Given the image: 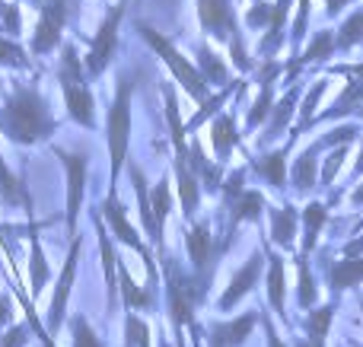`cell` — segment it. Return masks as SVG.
I'll use <instances>...</instances> for the list:
<instances>
[{
	"label": "cell",
	"mask_w": 363,
	"mask_h": 347,
	"mask_svg": "<svg viewBox=\"0 0 363 347\" xmlns=\"http://www.w3.org/2000/svg\"><path fill=\"white\" fill-rule=\"evenodd\" d=\"M360 106H363V83H360V80H345V83H341V93L335 96V99L328 102L325 108H319V115H315L313 127L338 125V121H345L347 115L357 112ZM313 127H309V131H313Z\"/></svg>",
	"instance_id": "d4e9b609"
},
{
	"label": "cell",
	"mask_w": 363,
	"mask_h": 347,
	"mask_svg": "<svg viewBox=\"0 0 363 347\" xmlns=\"http://www.w3.org/2000/svg\"><path fill=\"white\" fill-rule=\"evenodd\" d=\"M252 4H258V0H252Z\"/></svg>",
	"instance_id": "6125c7cd"
},
{
	"label": "cell",
	"mask_w": 363,
	"mask_h": 347,
	"mask_svg": "<svg viewBox=\"0 0 363 347\" xmlns=\"http://www.w3.org/2000/svg\"><path fill=\"white\" fill-rule=\"evenodd\" d=\"M0 35H4V13H0Z\"/></svg>",
	"instance_id": "680465c9"
},
{
	"label": "cell",
	"mask_w": 363,
	"mask_h": 347,
	"mask_svg": "<svg viewBox=\"0 0 363 347\" xmlns=\"http://www.w3.org/2000/svg\"><path fill=\"white\" fill-rule=\"evenodd\" d=\"M4 35L16 38V42H19V35H23V6L13 4V0L4 6Z\"/></svg>",
	"instance_id": "bcb514c9"
},
{
	"label": "cell",
	"mask_w": 363,
	"mask_h": 347,
	"mask_svg": "<svg viewBox=\"0 0 363 347\" xmlns=\"http://www.w3.org/2000/svg\"><path fill=\"white\" fill-rule=\"evenodd\" d=\"M277 83H262L258 86V96L252 99V106L245 108V121H242V137H252L258 127H264V121L271 118V108L277 102V93H274Z\"/></svg>",
	"instance_id": "1f68e13d"
},
{
	"label": "cell",
	"mask_w": 363,
	"mask_h": 347,
	"mask_svg": "<svg viewBox=\"0 0 363 347\" xmlns=\"http://www.w3.org/2000/svg\"><path fill=\"white\" fill-rule=\"evenodd\" d=\"M138 35L144 38L147 48H150L153 55L160 57V64H163V67L169 70V80H172V83H179L182 93H185L188 99L194 102V106H201V102H204L207 96L213 93V89L204 83V76L198 74L194 61H191V57L182 55V48H179L176 42H172L169 35H163L160 29H153V25H147V23H138Z\"/></svg>",
	"instance_id": "5b68a950"
},
{
	"label": "cell",
	"mask_w": 363,
	"mask_h": 347,
	"mask_svg": "<svg viewBox=\"0 0 363 347\" xmlns=\"http://www.w3.org/2000/svg\"><path fill=\"white\" fill-rule=\"evenodd\" d=\"M77 0H45L38 6V19L35 29L29 35V55L32 57H48L55 51H61L64 45V29H67L70 10Z\"/></svg>",
	"instance_id": "30bf717a"
},
{
	"label": "cell",
	"mask_w": 363,
	"mask_h": 347,
	"mask_svg": "<svg viewBox=\"0 0 363 347\" xmlns=\"http://www.w3.org/2000/svg\"><path fill=\"white\" fill-rule=\"evenodd\" d=\"M125 172H128V178H131V185H134V195H138V214H140V227H144V236L157 246V220H153V204H150V178H147V172L140 169L134 159H128V166H125Z\"/></svg>",
	"instance_id": "83f0119b"
},
{
	"label": "cell",
	"mask_w": 363,
	"mask_h": 347,
	"mask_svg": "<svg viewBox=\"0 0 363 347\" xmlns=\"http://www.w3.org/2000/svg\"><path fill=\"white\" fill-rule=\"evenodd\" d=\"M328 80H332V76H325V74H319V76H313V80H309L306 93H303V99H300V108H296V125H294V131H290V134L303 137V134L313 127L322 99H325V93H328Z\"/></svg>",
	"instance_id": "f1b7e54d"
},
{
	"label": "cell",
	"mask_w": 363,
	"mask_h": 347,
	"mask_svg": "<svg viewBox=\"0 0 363 347\" xmlns=\"http://www.w3.org/2000/svg\"><path fill=\"white\" fill-rule=\"evenodd\" d=\"M328 217H332V207L325 201H306V207L300 210V227H303V236H300V255L309 258V255L319 249V236L325 229Z\"/></svg>",
	"instance_id": "4316f807"
},
{
	"label": "cell",
	"mask_w": 363,
	"mask_h": 347,
	"mask_svg": "<svg viewBox=\"0 0 363 347\" xmlns=\"http://www.w3.org/2000/svg\"><path fill=\"white\" fill-rule=\"evenodd\" d=\"M0 4H10V0H0Z\"/></svg>",
	"instance_id": "94428289"
},
{
	"label": "cell",
	"mask_w": 363,
	"mask_h": 347,
	"mask_svg": "<svg viewBox=\"0 0 363 347\" xmlns=\"http://www.w3.org/2000/svg\"><path fill=\"white\" fill-rule=\"evenodd\" d=\"M160 347H176V344H169V341H166V338H163V341H160Z\"/></svg>",
	"instance_id": "6f0895ef"
},
{
	"label": "cell",
	"mask_w": 363,
	"mask_h": 347,
	"mask_svg": "<svg viewBox=\"0 0 363 347\" xmlns=\"http://www.w3.org/2000/svg\"><path fill=\"white\" fill-rule=\"evenodd\" d=\"M294 10H296V16H294V25H290V35H287V45H290L287 61H294V57L303 51V45H306L309 19H313V0H296Z\"/></svg>",
	"instance_id": "74e56055"
},
{
	"label": "cell",
	"mask_w": 363,
	"mask_h": 347,
	"mask_svg": "<svg viewBox=\"0 0 363 347\" xmlns=\"http://www.w3.org/2000/svg\"><path fill=\"white\" fill-rule=\"evenodd\" d=\"M363 176V140H360V150H357V159H354V169H351V176H347V182H357V178Z\"/></svg>",
	"instance_id": "f5cc1de1"
},
{
	"label": "cell",
	"mask_w": 363,
	"mask_h": 347,
	"mask_svg": "<svg viewBox=\"0 0 363 347\" xmlns=\"http://www.w3.org/2000/svg\"><path fill=\"white\" fill-rule=\"evenodd\" d=\"M13 325V300L10 293H0V329H10Z\"/></svg>",
	"instance_id": "681fc988"
},
{
	"label": "cell",
	"mask_w": 363,
	"mask_h": 347,
	"mask_svg": "<svg viewBox=\"0 0 363 347\" xmlns=\"http://www.w3.org/2000/svg\"><path fill=\"white\" fill-rule=\"evenodd\" d=\"M296 271H300L296 306H300L303 312H309V309H315V303H319V284H315V274H313V268H309V258L296 255Z\"/></svg>",
	"instance_id": "f35d334b"
},
{
	"label": "cell",
	"mask_w": 363,
	"mask_h": 347,
	"mask_svg": "<svg viewBox=\"0 0 363 347\" xmlns=\"http://www.w3.org/2000/svg\"><path fill=\"white\" fill-rule=\"evenodd\" d=\"M185 252H188V261H191V274L207 287V284H211V278H213L217 261L226 255V249L217 242L213 227H211V220H207V217H198L194 223H188V229H185Z\"/></svg>",
	"instance_id": "8fae6325"
},
{
	"label": "cell",
	"mask_w": 363,
	"mask_h": 347,
	"mask_svg": "<svg viewBox=\"0 0 363 347\" xmlns=\"http://www.w3.org/2000/svg\"><path fill=\"white\" fill-rule=\"evenodd\" d=\"M341 258H363V236H354V239L345 242V249H341Z\"/></svg>",
	"instance_id": "f907efd6"
},
{
	"label": "cell",
	"mask_w": 363,
	"mask_h": 347,
	"mask_svg": "<svg viewBox=\"0 0 363 347\" xmlns=\"http://www.w3.org/2000/svg\"><path fill=\"white\" fill-rule=\"evenodd\" d=\"M357 45H363V4L354 6V10L341 19L338 29H335V51H338V55H347V51H354Z\"/></svg>",
	"instance_id": "8d00e7d4"
},
{
	"label": "cell",
	"mask_w": 363,
	"mask_h": 347,
	"mask_svg": "<svg viewBox=\"0 0 363 347\" xmlns=\"http://www.w3.org/2000/svg\"><path fill=\"white\" fill-rule=\"evenodd\" d=\"M351 204H354V207H363V182H360V185H354V191H351Z\"/></svg>",
	"instance_id": "db71d44e"
},
{
	"label": "cell",
	"mask_w": 363,
	"mask_h": 347,
	"mask_svg": "<svg viewBox=\"0 0 363 347\" xmlns=\"http://www.w3.org/2000/svg\"><path fill=\"white\" fill-rule=\"evenodd\" d=\"M335 312H338V300H328V303L315 306V309H309L306 316H303V331H306L309 341L322 344L325 347L328 341V331H332V322H335Z\"/></svg>",
	"instance_id": "e575fe53"
},
{
	"label": "cell",
	"mask_w": 363,
	"mask_h": 347,
	"mask_svg": "<svg viewBox=\"0 0 363 347\" xmlns=\"http://www.w3.org/2000/svg\"><path fill=\"white\" fill-rule=\"evenodd\" d=\"M0 67L4 70H32L35 67V57H32L29 48L19 45L16 38L0 35Z\"/></svg>",
	"instance_id": "ab89813d"
},
{
	"label": "cell",
	"mask_w": 363,
	"mask_h": 347,
	"mask_svg": "<svg viewBox=\"0 0 363 347\" xmlns=\"http://www.w3.org/2000/svg\"><path fill=\"white\" fill-rule=\"evenodd\" d=\"M0 201L6 204V207H29L32 210V198L29 191H26L23 178L16 176V172L6 166L4 159V150H0Z\"/></svg>",
	"instance_id": "d590c367"
},
{
	"label": "cell",
	"mask_w": 363,
	"mask_h": 347,
	"mask_svg": "<svg viewBox=\"0 0 363 347\" xmlns=\"http://www.w3.org/2000/svg\"><path fill=\"white\" fill-rule=\"evenodd\" d=\"M322 157L325 153L309 140L294 159H290V195L296 198H309L319 188V169H322Z\"/></svg>",
	"instance_id": "d6986e66"
},
{
	"label": "cell",
	"mask_w": 363,
	"mask_h": 347,
	"mask_svg": "<svg viewBox=\"0 0 363 347\" xmlns=\"http://www.w3.org/2000/svg\"><path fill=\"white\" fill-rule=\"evenodd\" d=\"M131 0H115L99 19V29L86 38V55H83V67H86L89 80H99L108 67L115 64L118 55V38H121V23H125V10Z\"/></svg>",
	"instance_id": "52a82bcc"
},
{
	"label": "cell",
	"mask_w": 363,
	"mask_h": 347,
	"mask_svg": "<svg viewBox=\"0 0 363 347\" xmlns=\"http://www.w3.org/2000/svg\"><path fill=\"white\" fill-rule=\"evenodd\" d=\"M194 67H198V74L204 76V83L211 89H223L226 83H233L230 61H226V57L207 42H201L198 48H194Z\"/></svg>",
	"instance_id": "484cf974"
},
{
	"label": "cell",
	"mask_w": 363,
	"mask_h": 347,
	"mask_svg": "<svg viewBox=\"0 0 363 347\" xmlns=\"http://www.w3.org/2000/svg\"><path fill=\"white\" fill-rule=\"evenodd\" d=\"M262 249H264V258H268V268H264V271H268L264 274V284H268V309L274 312L277 319L287 322V261H284V255L268 242V236H264Z\"/></svg>",
	"instance_id": "ffe728a7"
},
{
	"label": "cell",
	"mask_w": 363,
	"mask_h": 347,
	"mask_svg": "<svg viewBox=\"0 0 363 347\" xmlns=\"http://www.w3.org/2000/svg\"><path fill=\"white\" fill-rule=\"evenodd\" d=\"M262 329H264V338H268V347H287V341L277 335L274 322H271V316H268L264 309H262Z\"/></svg>",
	"instance_id": "c3c4849f"
},
{
	"label": "cell",
	"mask_w": 363,
	"mask_h": 347,
	"mask_svg": "<svg viewBox=\"0 0 363 347\" xmlns=\"http://www.w3.org/2000/svg\"><path fill=\"white\" fill-rule=\"evenodd\" d=\"M351 157V147H335V150H328L325 157H322V169H319V188H332L335 178H338L341 166H345V159Z\"/></svg>",
	"instance_id": "7bdbcfd3"
},
{
	"label": "cell",
	"mask_w": 363,
	"mask_h": 347,
	"mask_svg": "<svg viewBox=\"0 0 363 347\" xmlns=\"http://www.w3.org/2000/svg\"><path fill=\"white\" fill-rule=\"evenodd\" d=\"M64 166V182H67V198H64V227H67V239L80 236V214L86 204V176H89V157L86 153L67 150V147H51Z\"/></svg>",
	"instance_id": "ba28073f"
},
{
	"label": "cell",
	"mask_w": 363,
	"mask_h": 347,
	"mask_svg": "<svg viewBox=\"0 0 363 347\" xmlns=\"http://www.w3.org/2000/svg\"><path fill=\"white\" fill-rule=\"evenodd\" d=\"M80 255H83V236H77V239H70L67 258H64V268L55 280V297H51L48 312H45V331L48 335H57L64 329V322H67V306H70V293H74V284H77Z\"/></svg>",
	"instance_id": "5bb4252c"
},
{
	"label": "cell",
	"mask_w": 363,
	"mask_h": 347,
	"mask_svg": "<svg viewBox=\"0 0 363 347\" xmlns=\"http://www.w3.org/2000/svg\"><path fill=\"white\" fill-rule=\"evenodd\" d=\"M296 0H274V10H271V25L262 32L258 38V48H255V61H277V55L284 51L287 45V23H290V13H294Z\"/></svg>",
	"instance_id": "ac0fdd59"
},
{
	"label": "cell",
	"mask_w": 363,
	"mask_h": 347,
	"mask_svg": "<svg viewBox=\"0 0 363 347\" xmlns=\"http://www.w3.org/2000/svg\"><path fill=\"white\" fill-rule=\"evenodd\" d=\"M150 325L138 316V312H128L125 316V347H153L150 341Z\"/></svg>",
	"instance_id": "ee69618b"
},
{
	"label": "cell",
	"mask_w": 363,
	"mask_h": 347,
	"mask_svg": "<svg viewBox=\"0 0 363 347\" xmlns=\"http://www.w3.org/2000/svg\"><path fill=\"white\" fill-rule=\"evenodd\" d=\"M42 347H57V344H55V341H51V344H42Z\"/></svg>",
	"instance_id": "91938a15"
},
{
	"label": "cell",
	"mask_w": 363,
	"mask_h": 347,
	"mask_svg": "<svg viewBox=\"0 0 363 347\" xmlns=\"http://www.w3.org/2000/svg\"><path fill=\"white\" fill-rule=\"evenodd\" d=\"M57 127L61 121L51 112L38 80H10L0 96V134L16 147H38L48 144Z\"/></svg>",
	"instance_id": "6da1fadb"
},
{
	"label": "cell",
	"mask_w": 363,
	"mask_h": 347,
	"mask_svg": "<svg viewBox=\"0 0 363 347\" xmlns=\"http://www.w3.org/2000/svg\"><path fill=\"white\" fill-rule=\"evenodd\" d=\"M207 134H211V157L217 159L220 166H230L233 153H245L242 127H239V121H236V115L233 112H220L217 118L211 121ZM245 159H249V153H245Z\"/></svg>",
	"instance_id": "e0dca14e"
},
{
	"label": "cell",
	"mask_w": 363,
	"mask_h": 347,
	"mask_svg": "<svg viewBox=\"0 0 363 347\" xmlns=\"http://www.w3.org/2000/svg\"><path fill=\"white\" fill-rule=\"evenodd\" d=\"M322 74L325 76H345V80H360L363 83V61H351V64H328V67H322Z\"/></svg>",
	"instance_id": "7dc6e473"
},
{
	"label": "cell",
	"mask_w": 363,
	"mask_h": 347,
	"mask_svg": "<svg viewBox=\"0 0 363 347\" xmlns=\"http://www.w3.org/2000/svg\"><path fill=\"white\" fill-rule=\"evenodd\" d=\"M245 176H249V166H236V169H226L223 176V185H220V204H223V210L230 207L233 201H236L239 195H242L249 185H245Z\"/></svg>",
	"instance_id": "b9f144b4"
},
{
	"label": "cell",
	"mask_w": 363,
	"mask_h": 347,
	"mask_svg": "<svg viewBox=\"0 0 363 347\" xmlns=\"http://www.w3.org/2000/svg\"><path fill=\"white\" fill-rule=\"evenodd\" d=\"M163 284H166V309H169L172 335H182L188 325H194V309L204 300L207 287L191 271H182V265L169 252L163 255Z\"/></svg>",
	"instance_id": "8992f818"
},
{
	"label": "cell",
	"mask_w": 363,
	"mask_h": 347,
	"mask_svg": "<svg viewBox=\"0 0 363 347\" xmlns=\"http://www.w3.org/2000/svg\"><path fill=\"white\" fill-rule=\"evenodd\" d=\"M188 163H191L194 178L201 182V191L211 195V198H217L220 185H223V176H226V166H220L213 157H207V150H204V144H201L198 134L188 137Z\"/></svg>",
	"instance_id": "603a6c76"
},
{
	"label": "cell",
	"mask_w": 363,
	"mask_h": 347,
	"mask_svg": "<svg viewBox=\"0 0 363 347\" xmlns=\"http://www.w3.org/2000/svg\"><path fill=\"white\" fill-rule=\"evenodd\" d=\"M354 0H325V16L335 19V16H345V10L351 6Z\"/></svg>",
	"instance_id": "816d5d0a"
},
{
	"label": "cell",
	"mask_w": 363,
	"mask_h": 347,
	"mask_svg": "<svg viewBox=\"0 0 363 347\" xmlns=\"http://www.w3.org/2000/svg\"><path fill=\"white\" fill-rule=\"evenodd\" d=\"M268 210V201H264V191L258 188H245L236 201L226 207V229L220 236V246L230 249L233 239H236V229L242 223H262V214Z\"/></svg>",
	"instance_id": "2e32d148"
},
{
	"label": "cell",
	"mask_w": 363,
	"mask_h": 347,
	"mask_svg": "<svg viewBox=\"0 0 363 347\" xmlns=\"http://www.w3.org/2000/svg\"><path fill=\"white\" fill-rule=\"evenodd\" d=\"M271 10H274V0H258V4H252L242 16V29L264 32L271 25Z\"/></svg>",
	"instance_id": "f6af8a7d"
},
{
	"label": "cell",
	"mask_w": 363,
	"mask_h": 347,
	"mask_svg": "<svg viewBox=\"0 0 363 347\" xmlns=\"http://www.w3.org/2000/svg\"><path fill=\"white\" fill-rule=\"evenodd\" d=\"M118 300H125V306L131 312H147L153 309V290L150 287H140L138 280L131 278L125 261H118Z\"/></svg>",
	"instance_id": "d6a6232c"
},
{
	"label": "cell",
	"mask_w": 363,
	"mask_h": 347,
	"mask_svg": "<svg viewBox=\"0 0 363 347\" xmlns=\"http://www.w3.org/2000/svg\"><path fill=\"white\" fill-rule=\"evenodd\" d=\"M29 4H32V6H35V10H38V6H42V4H45V0H29Z\"/></svg>",
	"instance_id": "9f6ffc18"
},
{
	"label": "cell",
	"mask_w": 363,
	"mask_h": 347,
	"mask_svg": "<svg viewBox=\"0 0 363 347\" xmlns=\"http://www.w3.org/2000/svg\"><path fill=\"white\" fill-rule=\"evenodd\" d=\"M258 325H262V309H249L236 319L213 322L207 329V347H242Z\"/></svg>",
	"instance_id": "44dd1931"
},
{
	"label": "cell",
	"mask_w": 363,
	"mask_h": 347,
	"mask_svg": "<svg viewBox=\"0 0 363 347\" xmlns=\"http://www.w3.org/2000/svg\"><path fill=\"white\" fill-rule=\"evenodd\" d=\"M313 76H319V74H315V70L303 74L300 80L290 83L287 93H284L281 99L274 102V108H271V118L264 121V127L255 134V137H258V153L271 150V147H274V140H281L284 134L294 131V125H296V108H300V99H303V93H306V86H309V80H313Z\"/></svg>",
	"instance_id": "7c38bea8"
},
{
	"label": "cell",
	"mask_w": 363,
	"mask_h": 347,
	"mask_svg": "<svg viewBox=\"0 0 363 347\" xmlns=\"http://www.w3.org/2000/svg\"><path fill=\"white\" fill-rule=\"evenodd\" d=\"M51 280V265L45 258V249H42V236L38 229H29V287H32V300L42 297V290L48 287Z\"/></svg>",
	"instance_id": "4dcf8cb0"
},
{
	"label": "cell",
	"mask_w": 363,
	"mask_h": 347,
	"mask_svg": "<svg viewBox=\"0 0 363 347\" xmlns=\"http://www.w3.org/2000/svg\"><path fill=\"white\" fill-rule=\"evenodd\" d=\"M57 55H61L57 57V86H61L67 118L86 131H96V96L89 86L86 67H83V57L77 55V45L64 42Z\"/></svg>",
	"instance_id": "277c9868"
},
{
	"label": "cell",
	"mask_w": 363,
	"mask_h": 347,
	"mask_svg": "<svg viewBox=\"0 0 363 347\" xmlns=\"http://www.w3.org/2000/svg\"><path fill=\"white\" fill-rule=\"evenodd\" d=\"M245 83H249V80H245V76H236V80H233V83H226L223 89H213V93L207 96V99L201 102V106L191 112V118L185 121V131H188V137H194V134H198L201 127L207 125V121H213L220 112H226V102H230V96L242 93V89H245Z\"/></svg>",
	"instance_id": "cb8c5ba5"
},
{
	"label": "cell",
	"mask_w": 363,
	"mask_h": 347,
	"mask_svg": "<svg viewBox=\"0 0 363 347\" xmlns=\"http://www.w3.org/2000/svg\"><path fill=\"white\" fill-rule=\"evenodd\" d=\"M67 329H70V347H106L83 312H74V316L67 319Z\"/></svg>",
	"instance_id": "60d3db41"
},
{
	"label": "cell",
	"mask_w": 363,
	"mask_h": 347,
	"mask_svg": "<svg viewBox=\"0 0 363 347\" xmlns=\"http://www.w3.org/2000/svg\"><path fill=\"white\" fill-rule=\"evenodd\" d=\"M296 236H300V210H296L290 201L271 204L268 207V242L274 249L294 252Z\"/></svg>",
	"instance_id": "7402d4cb"
},
{
	"label": "cell",
	"mask_w": 363,
	"mask_h": 347,
	"mask_svg": "<svg viewBox=\"0 0 363 347\" xmlns=\"http://www.w3.org/2000/svg\"><path fill=\"white\" fill-rule=\"evenodd\" d=\"M360 284H363V258H341L328 268V287H332L335 300Z\"/></svg>",
	"instance_id": "836d02e7"
},
{
	"label": "cell",
	"mask_w": 363,
	"mask_h": 347,
	"mask_svg": "<svg viewBox=\"0 0 363 347\" xmlns=\"http://www.w3.org/2000/svg\"><path fill=\"white\" fill-rule=\"evenodd\" d=\"M194 13H198V29L204 38L217 45H226L230 51V67L239 74H252L255 70V55L249 51L242 29V16L236 10V0H194Z\"/></svg>",
	"instance_id": "7a4b0ae2"
},
{
	"label": "cell",
	"mask_w": 363,
	"mask_h": 347,
	"mask_svg": "<svg viewBox=\"0 0 363 347\" xmlns=\"http://www.w3.org/2000/svg\"><path fill=\"white\" fill-rule=\"evenodd\" d=\"M96 207H99V214H102V220H106V229L112 233V239L121 242V246H128L131 252H138L140 258H144L147 274H150V287H157L160 274H157V265H153V255H150V249H147L144 236L138 233V227H134L131 217H128V207L118 198V188H108L106 198H102V204H96Z\"/></svg>",
	"instance_id": "9c48e42d"
},
{
	"label": "cell",
	"mask_w": 363,
	"mask_h": 347,
	"mask_svg": "<svg viewBox=\"0 0 363 347\" xmlns=\"http://www.w3.org/2000/svg\"><path fill=\"white\" fill-rule=\"evenodd\" d=\"M150 204H153V220H157V252L160 258L166 255V220L172 214V176H163L150 188Z\"/></svg>",
	"instance_id": "f546056e"
},
{
	"label": "cell",
	"mask_w": 363,
	"mask_h": 347,
	"mask_svg": "<svg viewBox=\"0 0 363 347\" xmlns=\"http://www.w3.org/2000/svg\"><path fill=\"white\" fill-rule=\"evenodd\" d=\"M296 144H300V137H296V134H287L284 144L249 157L245 166H249L252 176H258V182H264L274 195H287L290 191V153H294Z\"/></svg>",
	"instance_id": "4fadbf2b"
},
{
	"label": "cell",
	"mask_w": 363,
	"mask_h": 347,
	"mask_svg": "<svg viewBox=\"0 0 363 347\" xmlns=\"http://www.w3.org/2000/svg\"><path fill=\"white\" fill-rule=\"evenodd\" d=\"M268 268V258H264V249H252V255L245 258V265L239 268V271H233L230 284L223 287V293H220L217 300V309L220 312H230L233 306H239L245 297H249L252 290L258 287V278H262V271Z\"/></svg>",
	"instance_id": "9a60e30c"
},
{
	"label": "cell",
	"mask_w": 363,
	"mask_h": 347,
	"mask_svg": "<svg viewBox=\"0 0 363 347\" xmlns=\"http://www.w3.org/2000/svg\"><path fill=\"white\" fill-rule=\"evenodd\" d=\"M354 121H363V106L357 108V112H354Z\"/></svg>",
	"instance_id": "11a10c76"
},
{
	"label": "cell",
	"mask_w": 363,
	"mask_h": 347,
	"mask_svg": "<svg viewBox=\"0 0 363 347\" xmlns=\"http://www.w3.org/2000/svg\"><path fill=\"white\" fill-rule=\"evenodd\" d=\"M131 99L134 76L118 70L115 76V96L106 115V150H108V188H118L121 172L131 159Z\"/></svg>",
	"instance_id": "3957f363"
}]
</instances>
